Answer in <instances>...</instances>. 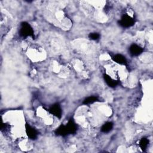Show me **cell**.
I'll return each mask as SVG.
<instances>
[{
	"mask_svg": "<svg viewBox=\"0 0 153 153\" xmlns=\"http://www.w3.org/2000/svg\"><path fill=\"white\" fill-rule=\"evenodd\" d=\"M19 34L23 38L32 37L33 39L35 38L33 29L32 26L27 22H23L20 23L19 29Z\"/></svg>",
	"mask_w": 153,
	"mask_h": 153,
	"instance_id": "cell-1",
	"label": "cell"
},
{
	"mask_svg": "<svg viewBox=\"0 0 153 153\" xmlns=\"http://www.w3.org/2000/svg\"><path fill=\"white\" fill-rule=\"evenodd\" d=\"M135 23V19L134 17H132L128 15L127 14H123L121 17L120 20L118 21V24L125 28H128Z\"/></svg>",
	"mask_w": 153,
	"mask_h": 153,
	"instance_id": "cell-2",
	"label": "cell"
},
{
	"mask_svg": "<svg viewBox=\"0 0 153 153\" xmlns=\"http://www.w3.org/2000/svg\"><path fill=\"white\" fill-rule=\"evenodd\" d=\"M25 131L27 136L29 139L35 140L37 138L38 134L37 130L28 123L25 124Z\"/></svg>",
	"mask_w": 153,
	"mask_h": 153,
	"instance_id": "cell-3",
	"label": "cell"
},
{
	"mask_svg": "<svg viewBox=\"0 0 153 153\" xmlns=\"http://www.w3.org/2000/svg\"><path fill=\"white\" fill-rule=\"evenodd\" d=\"M50 114L58 118H60L62 115V109L59 103H55L49 109Z\"/></svg>",
	"mask_w": 153,
	"mask_h": 153,
	"instance_id": "cell-4",
	"label": "cell"
},
{
	"mask_svg": "<svg viewBox=\"0 0 153 153\" xmlns=\"http://www.w3.org/2000/svg\"><path fill=\"white\" fill-rule=\"evenodd\" d=\"M129 53L131 56H138L141 54L143 51V49L139 45L133 44L129 47Z\"/></svg>",
	"mask_w": 153,
	"mask_h": 153,
	"instance_id": "cell-5",
	"label": "cell"
},
{
	"mask_svg": "<svg viewBox=\"0 0 153 153\" xmlns=\"http://www.w3.org/2000/svg\"><path fill=\"white\" fill-rule=\"evenodd\" d=\"M68 134H75L77 131V126L72 119H70L68 123L65 125Z\"/></svg>",
	"mask_w": 153,
	"mask_h": 153,
	"instance_id": "cell-6",
	"label": "cell"
},
{
	"mask_svg": "<svg viewBox=\"0 0 153 153\" xmlns=\"http://www.w3.org/2000/svg\"><path fill=\"white\" fill-rule=\"evenodd\" d=\"M111 57L113 61L121 65H126L127 63L126 57L121 54H116L112 56Z\"/></svg>",
	"mask_w": 153,
	"mask_h": 153,
	"instance_id": "cell-7",
	"label": "cell"
},
{
	"mask_svg": "<svg viewBox=\"0 0 153 153\" xmlns=\"http://www.w3.org/2000/svg\"><path fill=\"white\" fill-rule=\"evenodd\" d=\"M103 78L107 84V85L110 87H115L118 84V81L117 80L114 79L112 78H111L109 75L107 74H104L103 75Z\"/></svg>",
	"mask_w": 153,
	"mask_h": 153,
	"instance_id": "cell-8",
	"label": "cell"
},
{
	"mask_svg": "<svg viewBox=\"0 0 153 153\" xmlns=\"http://www.w3.org/2000/svg\"><path fill=\"white\" fill-rule=\"evenodd\" d=\"M55 134L57 136H66L67 135H69L66 128L65 125L61 124L55 131Z\"/></svg>",
	"mask_w": 153,
	"mask_h": 153,
	"instance_id": "cell-9",
	"label": "cell"
},
{
	"mask_svg": "<svg viewBox=\"0 0 153 153\" xmlns=\"http://www.w3.org/2000/svg\"><path fill=\"white\" fill-rule=\"evenodd\" d=\"M114 127V124L112 122H106L103 126H102L100 130L102 132L105 133H108L109 131H111Z\"/></svg>",
	"mask_w": 153,
	"mask_h": 153,
	"instance_id": "cell-10",
	"label": "cell"
},
{
	"mask_svg": "<svg viewBox=\"0 0 153 153\" xmlns=\"http://www.w3.org/2000/svg\"><path fill=\"white\" fill-rule=\"evenodd\" d=\"M149 139L146 137H142L139 142V145L142 151H145L149 145Z\"/></svg>",
	"mask_w": 153,
	"mask_h": 153,
	"instance_id": "cell-11",
	"label": "cell"
},
{
	"mask_svg": "<svg viewBox=\"0 0 153 153\" xmlns=\"http://www.w3.org/2000/svg\"><path fill=\"white\" fill-rule=\"evenodd\" d=\"M99 100H98V98L97 97H96V96H89V97H87V98H85L82 103L84 105H89V104H92L96 102H97Z\"/></svg>",
	"mask_w": 153,
	"mask_h": 153,
	"instance_id": "cell-12",
	"label": "cell"
},
{
	"mask_svg": "<svg viewBox=\"0 0 153 153\" xmlns=\"http://www.w3.org/2000/svg\"><path fill=\"white\" fill-rule=\"evenodd\" d=\"M88 38L91 39V40H97L99 39L100 38V34L97 33V32H92V33H90L88 35Z\"/></svg>",
	"mask_w": 153,
	"mask_h": 153,
	"instance_id": "cell-13",
	"label": "cell"
}]
</instances>
